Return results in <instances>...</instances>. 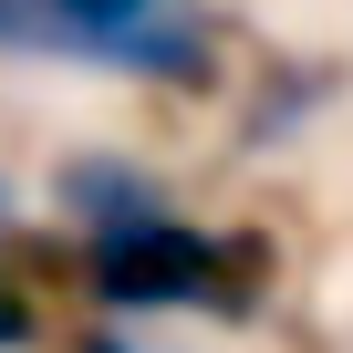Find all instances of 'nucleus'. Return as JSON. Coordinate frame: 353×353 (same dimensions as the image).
<instances>
[{
  "mask_svg": "<svg viewBox=\"0 0 353 353\" xmlns=\"http://www.w3.org/2000/svg\"><path fill=\"white\" fill-rule=\"evenodd\" d=\"M63 270L83 281V301L104 322H145V312H198V322H250L270 301V239L260 229H198V219H135V229H94L63 239Z\"/></svg>",
  "mask_w": 353,
  "mask_h": 353,
  "instance_id": "obj_1",
  "label": "nucleus"
},
{
  "mask_svg": "<svg viewBox=\"0 0 353 353\" xmlns=\"http://www.w3.org/2000/svg\"><path fill=\"white\" fill-rule=\"evenodd\" d=\"M0 52L125 73L156 94H219L229 73V32L208 0H0Z\"/></svg>",
  "mask_w": 353,
  "mask_h": 353,
  "instance_id": "obj_2",
  "label": "nucleus"
},
{
  "mask_svg": "<svg viewBox=\"0 0 353 353\" xmlns=\"http://www.w3.org/2000/svg\"><path fill=\"white\" fill-rule=\"evenodd\" d=\"M52 208H63V239H94V229L166 219V188H156V166L125 156V145H73L52 166Z\"/></svg>",
  "mask_w": 353,
  "mask_h": 353,
  "instance_id": "obj_3",
  "label": "nucleus"
},
{
  "mask_svg": "<svg viewBox=\"0 0 353 353\" xmlns=\"http://www.w3.org/2000/svg\"><path fill=\"white\" fill-rule=\"evenodd\" d=\"M52 312H42V270L21 260V239L0 229V353H42Z\"/></svg>",
  "mask_w": 353,
  "mask_h": 353,
  "instance_id": "obj_4",
  "label": "nucleus"
},
{
  "mask_svg": "<svg viewBox=\"0 0 353 353\" xmlns=\"http://www.w3.org/2000/svg\"><path fill=\"white\" fill-rule=\"evenodd\" d=\"M63 353H156V343H145V332H125V322H83Z\"/></svg>",
  "mask_w": 353,
  "mask_h": 353,
  "instance_id": "obj_5",
  "label": "nucleus"
},
{
  "mask_svg": "<svg viewBox=\"0 0 353 353\" xmlns=\"http://www.w3.org/2000/svg\"><path fill=\"white\" fill-rule=\"evenodd\" d=\"M0 229H11V176H0Z\"/></svg>",
  "mask_w": 353,
  "mask_h": 353,
  "instance_id": "obj_6",
  "label": "nucleus"
}]
</instances>
